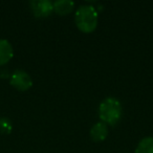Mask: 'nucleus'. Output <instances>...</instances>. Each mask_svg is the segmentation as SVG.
<instances>
[{"label": "nucleus", "instance_id": "6e6552de", "mask_svg": "<svg viewBox=\"0 0 153 153\" xmlns=\"http://www.w3.org/2000/svg\"><path fill=\"white\" fill-rule=\"evenodd\" d=\"M135 153H153V137L148 136L138 143Z\"/></svg>", "mask_w": 153, "mask_h": 153}, {"label": "nucleus", "instance_id": "7ed1b4c3", "mask_svg": "<svg viewBox=\"0 0 153 153\" xmlns=\"http://www.w3.org/2000/svg\"><path fill=\"white\" fill-rule=\"evenodd\" d=\"M10 83L19 91H26L33 86V80L26 71L17 69L12 74Z\"/></svg>", "mask_w": 153, "mask_h": 153}, {"label": "nucleus", "instance_id": "423d86ee", "mask_svg": "<svg viewBox=\"0 0 153 153\" xmlns=\"http://www.w3.org/2000/svg\"><path fill=\"white\" fill-rule=\"evenodd\" d=\"M14 56L12 44L5 39H0V66L5 65Z\"/></svg>", "mask_w": 153, "mask_h": 153}, {"label": "nucleus", "instance_id": "39448f33", "mask_svg": "<svg viewBox=\"0 0 153 153\" xmlns=\"http://www.w3.org/2000/svg\"><path fill=\"white\" fill-rule=\"evenodd\" d=\"M108 135V127L103 122L94 124L90 129V137L94 142H103Z\"/></svg>", "mask_w": 153, "mask_h": 153}, {"label": "nucleus", "instance_id": "1a4fd4ad", "mask_svg": "<svg viewBox=\"0 0 153 153\" xmlns=\"http://www.w3.org/2000/svg\"><path fill=\"white\" fill-rule=\"evenodd\" d=\"M13 130L12 122L7 117H0V134H10Z\"/></svg>", "mask_w": 153, "mask_h": 153}, {"label": "nucleus", "instance_id": "20e7f679", "mask_svg": "<svg viewBox=\"0 0 153 153\" xmlns=\"http://www.w3.org/2000/svg\"><path fill=\"white\" fill-rule=\"evenodd\" d=\"M30 7L37 18H46L53 12V3L49 0H33Z\"/></svg>", "mask_w": 153, "mask_h": 153}, {"label": "nucleus", "instance_id": "f257e3e1", "mask_svg": "<svg viewBox=\"0 0 153 153\" xmlns=\"http://www.w3.org/2000/svg\"><path fill=\"white\" fill-rule=\"evenodd\" d=\"M122 105L117 98L108 97L104 99L99 107V115L103 123L114 126L122 117Z\"/></svg>", "mask_w": 153, "mask_h": 153}, {"label": "nucleus", "instance_id": "f03ea898", "mask_svg": "<svg viewBox=\"0 0 153 153\" xmlns=\"http://www.w3.org/2000/svg\"><path fill=\"white\" fill-rule=\"evenodd\" d=\"M74 21L81 32L92 33L98 25V12L92 5H81L76 12Z\"/></svg>", "mask_w": 153, "mask_h": 153}, {"label": "nucleus", "instance_id": "0eeeda50", "mask_svg": "<svg viewBox=\"0 0 153 153\" xmlns=\"http://www.w3.org/2000/svg\"><path fill=\"white\" fill-rule=\"evenodd\" d=\"M74 9V2L70 0H57L53 2V11L62 16L70 14Z\"/></svg>", "mask_w": 153, "mask_h": 153}]
</instances>
